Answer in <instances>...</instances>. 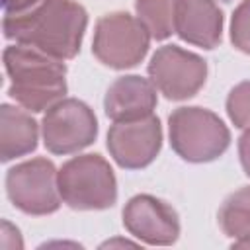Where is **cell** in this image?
Returning a JSON list of instances; mask_svg holds the SVG:
<instances>
[{
  "label": "cell",
  "instance_id": "ffe728a7",
  "mask_svg": "<svg viewBox=\"0 0 250 250\" xmlns=\"http://www.w3.org/2000/svg\"><path fill=\"white\" fill-rule=\"evenodd\" d=\"M234 248H250V238L248 240H242V242H236V244H232Z\"/></svg>",
  "mask_w": 250,
  "mask_h": 250
},
{
  "label": "cell",
  "instance_id": "ba28073f",
  "mask_svg": "<svg viewBox=\"0 0 250 250\" xmlns=\"http://www.w3.org/2000/svg\"><path fill=\"white\" fill-rule=\"evenodd\" d=\"M148 76L154 88L168 100L193 98L207 80V62L203 57L178 45H162L148 62Z\"/></svg>",
  "mask_w": 250,
  "mask_h": 250
},
{
  "label": "cell",
  "instance_id": "277c9868",
  "mask_svg": "<svg viewBox=\"0 0 250 250\" xmlns=\"http://www.w3.org/2000/svg\"><path fill=\"white\" fill-rule=\"evenodd\" d=\"M62 203L76 211H102L117 199V180L100 154H78L59 168Z\"/></svg>",
  "mask_w": 250,
  "mask_h": 250
},
{
  "label": "cell",
  "instance_id": "30bf717a",
  "mask_svg": "<svg viewBox=\"0 0 250 250\" xmlns=\"http://www.w3.org/2000/svg\"><path fill=\"white\" fill-rule=\"evenodd\" d=\"M123 227L131 236L150 246H168L180 236V219L174 207L148 193H139L125 203Z\"/></svg>",
  "mask_w": 250,
  "mask_h": 250
},
{
  "label": "cell",
  "instance_id": "ac0fdd59",
  "mask_svg": "<svg viewBox=\"0 0 250 250\" xmlns=\"http://www.w3.org/2000/svg\"><path fill=\"white\" fill-rule=\"evenodd\" d=\"M238 156L246 176L250 178V129H244V133L238 139Z\"/></svg>",
  "mask_w": 250,
  "mask_h": 250
},
{
  "label": "cell",
  "instance_id": "9a60e30c",
  "mask_svg": "<svg viewBox=\"0 0 250 250\" xmlns=\"http://www.w3.org/2000/svg\"><path fill=\"white\" fill-rule=\"evenodd\" d=\"M180 0H135V12L150 37L162 41L176 33V10Z\"/></svg>",
  "mask_w": 250,
  "mask_h": 250
},
{
  "label": "cell",
  "instance_id": "8992f818",
  "mask_svg": "<svg viewBox=\"0 0 250 250\" xmlns=\"http://www.w3.org/2000/svg\"><path fill=\"white\" fill-rule=\"evenodd\" d=\"M6 193L12 205L25 215L55 213L62 203L59 170L41 156L20 162L6 172Z\"/></svg>",
  "mask_w": 250,
  "mask_h": 250
},
{
  "label": "cell",
  "instance_id": "5b68a950",
  "mask_svg": "<svg viewBox=\"0 0 250 250\" xmlns=\"http://www.w3.org/2000/svg\"><path fill=\"white\" fill-rule=\"evenodd\" d=\"M150 33L137 16L127 12H111L96 21L92 53L94 57L115 70L137 66L148 53Z\"/></svg>",
  "mask_w": 250,
  "mask_h": 250
},
{
  "label": "cell",
  "instance_id": "44dd1931",
  "mask_svg": "<svg viewBox=\"0 0 250 250\" xmlns=\"http://www.w3.org/2000/svg\"><path fill=\"white\" fill-rule=\"evenodd\" d=\"M221 2H230V0H221Z\"/></svg>",
  "mask_w": 250,
  "mask_h": 250
},
{
  "label": "cell",
  "instance_id": "6da1fadb",
  "mask_svg": "<svg viewBox=\"0 0 250 250\" xmlns=\"http://www.w3.org/2000/svg\"><path fill=\"white\" fill-rule=\"evenodd\" d=\"M86 25L88 14L74 0H41L23 14H6L2 21L6 39L59 61L78 55Z\"/></svg>",
  "mask_w": 250,
  "mask_h": 250
},
{
  "label": "cell",
  "instance_id": "2e32d148",
  "mask_svg": "<svg viewBox=\"0 0 250 250\" xmlns=\"http://www.w3.org/2000/svg\"><path fill=\"white\" fill-rule=\"evenodd\" d=\"M227 113L234 127L250 129V80L236 84L227 96Z\"/></svg>",
  "mask_w": 250,
  "mask_h": 250
},
{
  "label": "cell",
  "instance_id": "7c38bea8",
  "mask_svg": "<svg viewBox=\"0 0 250 250\" xmlns=\"http://www.w3.org/2000/svg\"><path fill=\"white\" fill-rule=\"evenodd\" d=\"M176 33L189 45L215 49L223 35V12L215 0H180Z\"/></svg>",
  "mask_w": 250,
  "mask_h": 250
},
{
  "label": "cell",
  "instance_id": "8fae6325",
  "mask_svg": "<svg viewBox=\"0 0 250 250\" xmlns=\"http://www.w3.org/2000/svg\"><path fill=\"white\" fill-rule=\"evenodd\" d=\"M156 102V88L150 80L139 74H125L109 84L104 109L111 121H133L152 115Z\"/></svg>",
  "mask_w": 250,
  "mask_h": 250
},
{
  "label": "cell",
  "instance_id": "e0dca14e",
  "mask_svg": "<svg viewBox=\"0 0 250 250\" xmlns=\"http://www.w3.org/2000/svg\"><path fill=\"white\" fill-rule=\"evenodd\" d=\"M230 41L238 51L250 55V0H242L232 12Z\"/></svg>",
  "mask_w": 250,
  "mask_h": 250
},
{
  "label": "cell",
  "instance_id": "4fadbf2b",
  "mask_svg": "<svg viewBox=\"0 0 250 250\" xmlns=\"http://www.w3.org/2000/svg\"><path fill=\"white\" fill-rule=\"evenodd\" d=\"M39 125L31 111L2 104L0 107V158L10 162L37 148Z\"/></svg>",
  "mask_w": 250,
  "mask_h": 250
},
{
  "label": "cell",
  "instance_id": "7a4b0ae2",
  "mask_svg": "<svg viewBox=\"0 0 250 250\" xmlns=\"http://www.w3.org/2000/svg\"><path fill=\"white\" fill-rule=\"evenodd\" d=\"M4 70L10 78L8 94L31 113L47 111L66 94V66L27 45H8L4 49Z\"/></svg>",
  "mask_w": 250,
  "mask_h": 250
},
{
  "label": "cell",
  "instance_id": "3957f363",
  "mask_svg": "<svg viewBox=\"0 0 250 250\" xmlns=\"http://www.w3.org/2000/svg\"><path fill=\"white\" fill-rule=\"evenodd\" d=\"M168 135L174 152L195 164L217 160L230 145V133L223 119L199 105L174 109L168 117Z\"/></svg>",
  "mask_w": 250,
  "mask_h": 250
},
{
  "label": "cell",
  "instance_id": "9c48e42d",
  "mask_svg": "<svg viewBox=\"0 0 250 250\" xmlns=\"http://www.w3.org/2000/svg\"><path fill=\"white\" fill-rule=\"evenodd\" d=\"M162 127L152 113L133 121H113L107 131V150L117 166L125 170H141L148 166L160 152Z\"/></svg>",
  "mask_w": 250,
  "mask_h": 250
},
{
  "label": "cell",
  "instance_id": "5bb4252c",
  "mask_svg": "<svg viewBox=\"0 0 250 250\" xmlns=\"http://www.w3.org/2000/svg\"><path fill=\"white\" fill-rule=\"evenodd\" d=\"M219 227L232 244L250 238V186L230 193L219 209Z\"/></svg>",
  "mask_w": 250,
  "mask_h": 250
},
{
  "label": "cell",
  "instance_id": "d6986e66",
  "mask_svg": "<svg viewBox=\"0 0 250 250\" xmlns=\"http://www.w3.org/2000/svg\"><path fill=\"white\" fill-rule=\"evenodd\" d=\"M41 0H2L4 14H23L37 6Z\"/></svg>",
  "mask_w": 250,
  "mask_h": 250
},
{
  "label": "cell",
  "instance_id": "52a82bcc",
  "mask_svg": "<svg viewBox=\"0 0 250 250\" xmlns=\"http://www.w3.org/2000/svg\"><path fill=\"white\" fill-rule=\"evenodd\" d=\"M43 145L53 154H74L98 137V119L92 107L76 98H62L41 119Z\"/></svg>",
  "mask_w": 250,
  "mask_h": 250
}]
</instances>
